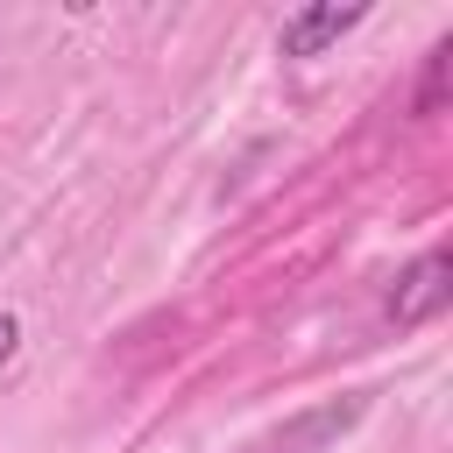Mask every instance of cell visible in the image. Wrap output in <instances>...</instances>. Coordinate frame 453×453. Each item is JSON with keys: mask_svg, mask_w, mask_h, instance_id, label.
Here are the masks:
<instances>
[{"mask_svg": "<svg viewBox=\"0 0 453 453\" xmlns=\"http://www.w3.org/2000/svg\"><path fill=\"white\" fill-rule=\"evenodd\" d=\"M361 411H368V396L347 389V396H326V403H311V411H290L283 425L255 432V439L234 446V453H326V446H340V439L361 425Z\"/></svg>", "mask_w": 453, "mask_h": 453, "instance_id": "cell-1", "label": "cell"}, {"mask_svg": "<svg viewBox=\"0 0 453 453\" xmlns=\"http://www.w3.org/2000/svg\"><path fill=\"white\" fill-rule=\"evenodd\" d=\"M368 21V7H333V0H319V7H297L290 21H283V35H276V50L283 57H319V50H333L347 28H361Z\"/></svg>", "mask_w": 453, "mask_h": 453, "instance_id": "cell-3", "label": "cell"}, {"mask_svg": "<svg viewBox=\"0 0 453 453\" xmlns=\"http://www.w3.org/2000/svg\"><path fill=\"white\" fill-rule=\"evenodd\" d=\"M14 347H21V326H14V319H7V311H0V368H7V361H14Z\"/></svg>", "mask_w": 453, "mask_h": 453, "instance_id": "cell-5", "label": "cell"}, {"mask_svg": "<svg viewBox=\"0 0 453 453\" xmlns=\"http://www.w3.org/2000/svg\"><path fill=\"white\" fill-rule=\"evenodd\" d=\"M446 297H453V255H446V248H425V255L396 276L389 319H396V326H432V319L446 311Z\"/></svg>", "mask_w": 453, "mask_h": 453, "instance_id": "cell-2", "label": "cell"}, {"mask_svg": "<svg viewBox=\"0 0 453 453\" xmlns=\"http://www.w3.org/2000/svg\"><path fill=\"white\" fill-rule=\"evenodd\" d=\"M446 64H453V42H439V50L425 57V78H418V99H411V113H439V99H446Z\"/></svg>", "mask_w": 453, "mask_h": 453, "instance_id": "cell-4", "label": "cell"}]
</instances>
